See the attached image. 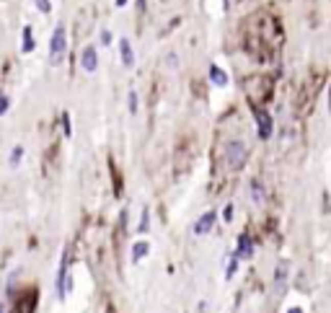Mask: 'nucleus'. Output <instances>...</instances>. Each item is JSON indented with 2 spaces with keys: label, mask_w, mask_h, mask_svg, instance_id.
<instances>
[{
  "label": "nucleus",
  "mask_w": 331,
  "mask_h": 313,
  "mask_svg": "<svg viewBox=\"0 0 331 313\" xmlns=\"http://www.w3.org/2000/svg\"><path fill=\"white\" fill-rule=\"evenodd\" d=\"M127 106H130V114L135 116L137 109H140V96H137V91H130V96H127Z\"/></svg>",
  "instance_id": "f3484780"
},
{
  "label": "nucleus",
  "mask_w": 331,
  "mask_h": 313,
  "mask_svg": "<svg viewBox=\"0 0 331 313\" xmlns=\"http://www.w3.org/2000/svg\"><path fill=\"white\" fill-rule=\"evenodd\" d=\"M287 313H303V308H298V305H293V308H290Z\"/></svg>",
  "instance_id": "393cba45"
},
{
  "label": "nucleus",
  "mask_w": 331,
  "mask_h": 313,
  "mask_svg": "<svg viewBox=\"0 0 331 313\" xmlns=\"http://www.w3.org/2000/svg\"><path fill=\"white\" fill-rule=\"evenodd\" d=\"M99 39H101V44H104V47H109V44L114 42V36H111V31H109V29H101Z\"/></svg>",
  "instance_id": "aec40b11"
},
{
  "label": "nucleus",
  "mask_w": 331,
  "mask_h": 313,
  "mask_svg": "<svg viewBox=\"0 0 331 313\" xmlns=\"http://www.w3.org/2000/svg\"><path fill=\"white\" fill-rule=\"evenodd\" d=\"M287 280H290V264H287V261H279L277 269H274V282H272V293H274L277 298L285 295V290H287Z\"/></svg>",
  "instance_id": "20e7f679"
},
{
  "label": "nucleus",
  "mask_w": 331,
  "mask_h": 313,
  "mask_svg": "<svg viewBox=\"0 0 331 313\" xmlns=\"http://www.w3.org/2000/svg\"><path fill=\"white\" fill-rule=\"evenodd\" d=\"M55 290H57V300H65L73 290V277H70V249L62 251L60 259V269H57V280H55Z\"/></svg>",
  "instance_id": "f03ea898"
},
{
  "label": "nucleus",
  "mask_w": 331,
  "mask_h": 313,
  "mask_svg": "<svg viewBox=\"0 0 331 313\" xmlns=\"http://www.w3.org/2000/svg\"><path fill=\"white\" fill-rule=\"evenodd\" d=\"M215 223H218V212H215V210H207V212L199 215L197 223H194V236H207V233L215 228Z\"/></svg>",
  "instance_id": "39448f33"
},
{
  "label": "nucleus",
  "mask_w": 331,
  "mask_h": 313,
  "mask_svg": "<svg viewBox=\"0 0 331 313\" xmlns=\"http://www.w3.org/2000/svg\"><path fill=\"white\" fill-rule=\"evenodd\" d=\"M233 254H235V256H238L241 261H246V259H251V256H254V241H251V238H248L246 233H243V236L238 238V249H235Z\"/></svg>",
  "instance_id": "9d476101"
},
{
  "label": "nucleus",
  "mask_w": 331,
  "mask_h": 313,
  "mask_svg": "<svg viewBox=\"0 0 331 313\" xmlns=\"http://www.w3.org/2000/svg\"><path fill=\"white\" fill-rule=\"evenodd\" d=\"M0 313H8V308H6V303H0Z\"/></svg>",
  "instance_id": "a878e982"
},
{
  "label": "nucleus",
  "mask_w": 331,
  "mask_h": 313,
  "mask_svg": "<svg viewBox=\"0 0 331 313\" xmlns=\"http://www.w3.org/2000/svg\"><path fill=\"white\" fill-rule=\"evenodd\" d=\"M169 65H171V67H176V65H179V60H176V55H169Z\"/></svg>",
  "instance_id": "5701e85b"
},
{
  "label": "nucleus",
  "mask_w": 331,
  "mask_h": 313,
  "mask_svg": "<svg viewBox=\"0 0 331 313\" xmlns=\"http://www.w3.org/2000/svg\"><path fill=\"white\" fill-rule=\"evenodd\" d=\"M238 256L235 254H230V259H228V267H225V280H233L235 277V272H238Z\"/></svg>",
  "instance_id": "dca6fc26"
},
{
  "label": "nucleus",
  "mask_w": 331,
  "mask_h": 313,
  "mask_svg": "<svg viewBox=\"0 0 331 313\" xmlns=\"http://www.w3.org/2000/svg\"><path fill=\"white\" fill-rule=\"evenodd\" d=\"M80 70L83 73H96L99 70V50L93 44H88L80 52Z\"/></svg>",
  "instance_id": "423d86ee"
},
{
  "label": "nucleus",
  "mask_w": 331,
  "mask_h": 313,
  "mask_svg": "<svg viewBox=\"0 0 331 313\" xmlns=\"http://www.w3.org/2000/svg\"><path fill=\"white\" fill-rule=\"evenodd\" d=\"M248 194H251L254 205H264V202H267V189H264V184H262L259 179L248 181Z\"/></svg>",
  "instance_id": "9b49d317"
},
{
  "label": "nucleus",
  "mask_w": 331,
  "mask_h": 313,
  "mask_svg": "<svg viewBox=\"0 0 331 313\" xmlns=\"http://www.w3.org/2000/svg\"><path fill=\"white\" fill-rule=\"evenodd\" d=\"M114 3H116V8H124V6L130 3V0H114Z\"/></svg>",
  "instance_id": "b1692460"
},
{
  "label": "nucleus",
  "mask_w": 331,
  "mask_h": 313,
  "mask_svg": "<svg viewBox=\"0 0 331 313\" xmlns=\"http://www.w3.org/2000/svg\"><path fill=\"white\" fill-rule=\"evenodd\" d=\"M246 161H248L246 145H243L241 140H230V142L225 145V166H228L230 171H241V168L246 166Z\"/></svg>",
  "instance_id": "7ed1b4c3"
},
{
  "label": "nucleus",
  "mask_w": 331,
  "mask_h": 313,
  "mask_svg": "<svg viewBox=\"0 0 331 313\" xmlns=\"http://www.w3.org/2000/svg\"><path fill=\"white\" fill-rule=\"evenodd\" d=\"M65 52H67V31H65L62 23H57L55 31H52V36H50V65L52 67L62 65Z\"/></svg>",
  "instance_id": "f257e3e1"
},
{
  "label": "nucleus",
  "mask_w": 331,
  "mask_h": 313,
  "mask_svg": "<svg viewBox=\"0 0 331 313\" xmlns=\"http://www.w3.org/2000/svg\"><path fill=\"white\" fill-rule=\"evenodd\" d=\"M34 6H36V11L41 16H50L52 13V3H50V0H34Z\"/></svg>",
  "instance_id": "a211bd4d"
},
{
  "label": "nucleus",
  "mask_w": 331,
  "mask_h": 313,
  "mask_svg": "<svg viewBox=\"0 0 331 313\" xmlns=\"http://www.w3.org/2000/svg\"><path fill=\"white\" fill-rule=\"evenodd\" d=\"M60 125H62V130H65V137H73V125H70V114H67V111L62 114V122H60Z\"/></svg>",
  "instance_id": "6ab92c4d"
},
{
  "label": "nucleus",
  "mask_w": 331,
  "mask_h": 313,
  "mask_svg": "<svg viewBox=\"0 0 331 313\" xmlns=\"http://www.w3.org/2000/svg\"><path fill=\"white\" fill-rule=\"evenodd\" d=\"M34 47H36V44H34V29L26 23V26H23V34H21V52L29 55V52H34Z\"/></svg>",
  "instance_id": "ddd939ff"
},
{
  "label": "nucleus",
  "mask_w": 331,
  "mask_h": 313,
  "mask_svg": "<svg viewBox=\"0 0 331 313\" xmlns=\"http://www.w3.org/2000/svg\"><path fill=\"white\" fill-rule=\"evenodd\" d=\"M150 230V207L145 205L143 207V212H140V223H137V233L140 236H145V233Z\"/></svg>",
  "instance_id": "2eb2a0df"
},
{
  "label": "nucleus",
  "mask_w": 331,
  "mask_h": 313,
  "mask_svg": "<svg viewBox=\"0 0 331 313\" xmlns=\"http://www.w3.org/2000/svg\"><path fill=\"white\" fill-rule=\"evenodd\" d=\"M233 212H235V207L228 202V205L223 207V220H225V223H230V220H233Z\"/></svg>",
  "instance_id": "4be33fe9"
},
{
  "label": "nucleus",
  "mask_w": 331,
  "mask_h": 313,
  "mask_svg": "<svg viewBox=\"0 0 331 313\" xmlns=\"http://www.w3.org/2000/svg\"><path fill=\"white\" fill-rule=\"evenodd\" d=\"M207 75H210V83H212V86H218V88H228V83H230L228 73H225L220 65H210V70H207Z\"/></svg>",
  "instance_id": "1a4fd4ad"
},
{
  "label": "nucleus",
  "mask_w": 331,
  "mask_h": 313,
  "mask_svg": "<svg viewBox=\"0 0 331 313\" xmlns=\"http://www.w3.org/2000/svg\"><path fill=\"white\" fill-rule=\"evenodd\" d=\"M23 155H26V148H23V145H13V148H11V155H8V166H11V168H18L21 161H23Z\"/></svg>",
  "instance_id": "4468645a"
},
{
  "label": "nucleus",
  "mask_w": 331,
  "mask_h": 313,
  "mask_svg": "<svg viewBox=\"0 0 331 313\" xmlns=\"http://www.w3.org/2000/svg\"><path fill=\"white\" fill-rule=\"evenodd\" d=\"M119 62L124 70H132L135 67V50H132V42L127 36L119 39Z\"/></svg>",
  "instance_id": "0eeeda50"
},
{
  "label": "nucleus",
  "mask_w": 331,
  "mask_h": 313,
  "mask_svg": "<svg viewBox=\"0 0 331 313\" xmlns=\"http://www.w3.org/2000/svg\"><path fill=\"white\" fill-rule=\"evenodd\" d=\"M256 130H259V137H262V140H269V137H272L274 122H272V114H269V111H256Z\"/></svg>",
  "instance_id": "6e6552de"
},
{
  "label": "nucleus",
  "mask_w": 331,
  "mask_h": 313,
  "mask_svg": "<svg viewBox=\"0 0 331 313\" xmlns=\"http://www.w3.org/2000/svg\"><path fill=\"white\" fill-rule=\"evenodd\" d=\"M148 254H150V244H148L145 238H140V241H135V244H132V264L143 261Z\"/></svg>",
  "instance_id": "f8f14e48"
},
{
  "label": "nucleus",
  "mask_w": 331,
  "mask_h": 313,
  "mask_svg": "<svg viewBox=\"0 0 331 313\" xmlns=\"http://www.w3.org/2000/svg\"><path fill=\"white\" fill-rule=\"evenodd\" d=\"M8 109H11V99H8L6 93H0V116H3Z\"/></svg>",
  "instance_id": "412c9836"
}]
</instances>
